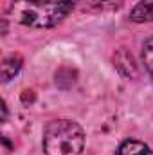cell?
<instances>
[{"label": "cell", "instance_id": "6da1fadb", "mask_svg": "<svg viewBox=\"0 0 153 155\" xmlns=\"http://www.w3.org/2000/svg\"><path fill=\"white\" fill-rule=\"evenodd\" d=\"M76 0H15L9 16L27 27L47 29L60 24L74 7Z\"/></svg>", "mask_w": 153, "mask_h": 155}, {"label": "cell", "instance_id": "7a4b0ae2", "mask_svg": "<svg viewBox=\"0 0 153 155\" xmlns=\"http://www.w3.org/2000/svg\"><path fill=\"white\" fill-rule=\"evenodd\" d=\"M85 148V132L70 119H54L43 132L45 155H81Z\"/></svg>", "mask_w": 153, "mask_h": 155}, {"label": "cell", "instance_id": "3957f363", "mask_svg": "<svg viewBox=\"0 0 153 155\" xmlns=\"http://www.w3.org/2000/svg\"><path fill=\"white\" fill-rule=\"evenodd\" d=\"M130 20L142 24V22H153V0H141L135 4V7L130 13Z\"/></svg>", "mask_w": 153, "mask_h": 155}, {"label": "cell", "instance_id": "277c9868", "mask_svg": "<svg viewBox=\"0 0 153 155\" xmlns=\"http://www.w3.org/2000/svg\"><path fill=\"white\" fill-rule=\"evenodd\" d=\"M22 63H24V60H22V56H18V54H9V56H5V58L2 60V81L7 83L11 78L16 76V74L20 72V69H22Z\"/></svg>", "mask_w": 153, "mask_h": 155}, {"label": "cell", "instance_id": "5b68a950", "mask_svg": "<svg viewBox=\"0 0 153 155\" xmlns=\"http://www.w3.org/2000/svg\"><path fill=\"white\" fill-rule=\"evenodd\" d=\"M115 155H153V152L150 150V146L144 144L142 141L128 139V141H124L119 146V150H117Z\"/></svg>", "mask_w": 153, "mask_h": 155}, {"label": "cell", "instance_id": "8992f818", "mask_svg": "<svg viewBox=\"0 0 153 155\" xmlns=\"http://www.w3.org/2000/svg\"><path fill=\"white\" fill-rule=\"evenodd\" d=\"M142 61H144L146 71L153 78V38L146 40L144 45H142Z\"/></svg>", "mask_w": 153, "mask_h": 155}]
</instances>
